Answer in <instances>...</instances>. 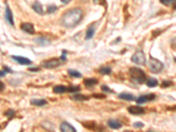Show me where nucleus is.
I'll return each instance as SVG.
<instances>
[{"mask_svg": "<svg viewBox=\"0 0 176 132\" xmlns=\"http://www.w3.org/2000/svg\"><path fill=\"white\" fill-rule=\"evenodd\" d=\"M133 125H134V127H135V128H137V129H140V128H143V127H144V123H143V122H135Z\"/></svg>", "mask_w": 176, "mask_h": 132, "instance_id": "29", "label": "nucleus"}, {"mask_svg": "<svg viewBox=\"0 0 176 132\" xmlns=\"http://www.w3.org/2000/svg\"><path fill=\"white\" fill-rule=\"evenodd\" d=\"M130 79L133 81H135L137 84H144L146 80V74L145 72L139 69V68H136V67H131L130 69Z\"/></svg>", "mask_w": 176, "mask_h": 132, "instance_id": "2", "label": "nucleus"}, {"mask_svg": "<svg viewBox=\"0 0 176 132\" xmlns=\"http://www.w3.org/2000/svg\"><path fill=\"white\" fill-rule=\"evenodd\" d=\"M5 74H6V71H5L4 70H0V78H2V77H4V76H5Z\"/></svg>", "mask_w": 176, "mask_h": 132, "instance_id": "36", "label": "nucleus"}, {"mask_svg": "<svg viewBox=\"0 0 176 132\" xmlns=\"http://www.w3.org/2000/svg\"><path fill=\"white\" fill-rule=\"evenodd\" d=\"M28 70H30V71H39V70H40V68H38V67L28 68Z\"/></svg>", "mask_w": 176, "mask_h": 132, "instance_id": "33", "label": "nucleus"}, {"mask_svg": "<svg viewBox=\"0 0 176 132\" xmlns=\"http://www.w3.org/2000/svg\"><path fill=\"white\" fill-rule=\"evenodd\" d=\"M60 59L57 58H53V59H49V60H46L44 62L41 63V66L43 68L46 69H55L56 67L60 65Z\"/></svg>", "mask_w": 176, "mask_h": 132, "instance_id": "5", "label": "nucleus"}, {"mask_svg": "<svg viewBox=\"0 0 176 132\" xmlns=\"http://www.w3.org/2000/svg\"><path fill=\"white\" fill-rule=\"evenodd\" d=\"M71 99L75 100H89V97L85 95H82V94H75L73 97H71Z\"/></svg>", "mask_w": 176, "mask_h": 132, "instance_id": "22", "label": "nucleus"}, {"mask_svg": "<svg viewBox=\"0 0 176 132\" xmlns=\"http://www.w3.org/2000/svg\"><path fill=\"white\" fill-rule=\"evenodd\" d=\"M82 18V11L79 8L69 10L61 19V24L65 27L70 28L79 23Z\"/></svg>", "mask_w": 176, "mask_h": 132, "instance_id": "1", "label": "nucleus"}, {"mask_svg": "<svg viewBox=\"0 0 176 132\" xmlns=\"http://www.w3.org/2000/svg\"><path fill=\"white\" fill-rule=\"evenodd\" d=\"M30 103L32 105L37 106H42L47 104V100H45L43 99H40V100H38V99H32L30 100Z\"/></svg>", "mask_w": 176, "mask_h": 132, "instance_id": "16", "label": "nucleus"}, {"mask_svg": "<svg viewBox=\"0 0 176 132\" xmlns=\"http://www.w3.org/2000/svg\"><path fill=\"white\" fill-rule=\"evenodd\" d=\"M53 92L55 93H64V92H67V86H64L62 85H57V86H54Z\"/></svg>", "mask_w": 176, "mask_h": 132, "instance_id": "17", "label": "nucleus"}, {"mask_svg": "<svg viewBox=\"0 0 176 132\" xmlns=\"http://www.w3.org/2000/svg\"><path fill=\"white\" fill-rule=\"evenodd\" d=\"M20 28L22 31L26 32L29 34H35V30H34V25L33 24H30V23H22L21 26H20Z\"/></svg>", "mask_w": 176, "mask_h": 132, "instance_id": "9", "label": "nucleus"}, {"mask_svg": "<svg viewBox=\"0 0 176 132\" xmlns=\"http://www.w3.org/2000/svg\"><path fill=\"white\" fill-rule=\"evenodd\" d=\"M68 73L69 75L71 77V78H76V79H79V78H82V74L78 71V70H68Z\"/></svg>", "mask_w": 176, "mask_h": 132, "instance_id": "21", "label": "nucleus"}, {"mask_svg": "<svg viewBox=\"0 0 176 132\" xmlns=\"http://www.w3.org/2000/svg\"><path fill=\"white\" fill-rule=\"evenodd\" d=\"M80 90V87L79 86H68L67 92H79Z\"/></svg>", "mask_w": 176, "mask_h": 132, "instance_id": "24", "label": "nucleus"}, {"mask_svg": "<svg viewBox=\"0 0 176 132\" xmlns=\"http://www.w3.org/2000/svg\"><path fill=\"white\" fill-rule=\"evenodd\" d=\"M95 34V28L94 26H91L86 31V34H85V40H90L94 37Z\"/></svg>", "mask_w": 176, "mask_h": 132, "instance_id": "18", "label": "nucleus"}, {"mask_svg": "<svg viewBox=\"0 0 176 132\" xmlns=\"http://www.w3.org/2000/svg\"><path fill=\"white\" fill-rule=\"evenodd\" d=\"M33 9L34 10V12L39 14H43V8H42V5L39 2H35L34 4H33Z\"/></svg>", "mask_w": 176, "mask_h": 132, "instance_id": "20", "label": "nucleus"}, {"mask_svg": "<svg viewBox=\"0 0 176 132\" xmlns=\"http://www.w3.org/2000/svg\"><path fill=\"white\" fill-rule=\"evenodd\" d=\"M12 58L15 60L17 63H19V64H22V65H29L32 64V61L30 59H28L27 57H24V56H13Z\"/></svg>", "mask_w": 176, "mask_h": 132, "instance_id": "8", "label": "nucleus"}, {"mask_svg": "<svg viewBox=\"0 0 176 132\" xmlns=\"http://www.w3.org/2000/svg\"><path fill=\"white\" fill-rule=\"evenodd\" d=\"M4 87H5L4 84L2 81H0V92H1V91H3V90L4 89Z\"/></svg>", "mask_w": 176, "mask_h": 132, "instance_id": "35", "label": "nucleus"}, {"mask_svg": "<svg viewBox=\"0 0 176 132\" xmlns=\"http://www.w3.org/2000/svg\"><path fill=\"white\" fill-rule=\"evenodd\" d=\"M3 68H4V70H5L6 72H9V73H12V72H13V70H12L11 69H9V68H8L7 66H4Z\"/></svg>", "mask_w": 176, "mask_h": 132, "instance_id": "34", "label": "nucleus"}, {"mask_svg": "<svg viewBox=\"0 0 176 132\" xmlns=\"http://www.w3.org/2000/svg\"><path fill=\"white\" fill-rule=\"evenodd\" d=\"M71 0H61V2L62 3H64V4H68V3H70Z\"/></svg>", "mask_w": 176, "mask_h": 132, "instance_id": "37", "label": "nucleus"}, {"mask_svg": "<svg viewBox=\"0 0 176 132\" xmlns=\"http://www.w3.org/2000/svg\"><path fill=\"white\" fill-rule=\"evenodd\" d=\"M118 98L121 100H128V101H132V100H136L135 96L130 92H122L118 95Z\"/></svg>", "mask_w": 176, "mask_h": 132, "instance_id": "13", "label": "nucleus"}, {"mask_svg": "<svg viewBox=\"0 0 176 132\" xmlns=\"http://www.w3.org/2000/svg\"><path fill=\"white\" fill-rule=\"evenodd\" d=\"M56 9H57V7H56L55 5H50V6H49V8H48V12L49 13H54V12H55Z\"/></svg>", "mask_w": 176, "mask_h": 132, "instance_id": "27", "label": "nucleus"}, {"mask_svg": "<svg viewBox=\"0 0 176 132\" xmlns=\"http://www.w3.org/2000/svg\"><path fill=\"white\" fill-rule=\"evenodd\" d=\"M60 130H61V131L63 132L76 131V129H75L72 125H70V123H68L66 122H64L61 123V125H60Z\"/></svg>", "mask_w": 176, "mask_h": 132, "instance_id": "11", "label": "nucleus"}, {"mask_svg": "<svg viewBox=\"0 0 176 132\" xmlns=\"http://www.w3.org/2000/svg\"><path fill=\"white\" fill-rule=\"evenodd\" d=\"M34 40V42L37 45H39L41 47H47V46L50 45V43H51L50 40H49L48 38H46V37H42V36L41 37H38V38H35Z\"/></svg>", "mask_w": 176, "mask_h": 132, "instance_id": "10", "label": "nucleus"}, {"mask_svg": "<svg viewBox=\"0 0 176 132\" xmlns=\"http://www.w3.org/2000/svg\"><path fill=\"white\" fill-rule=\"evenodd\" d=\"M101 90L102 91H104V92H111V93H113V91L109 88V86H105V85H103V86H101Z\"/></svg>", "mask_w": 176, "mask_h": 132, "instance_id": "25", "label": "nucleus"}, {"mask_svg": "<svg viewBox=\"0 0 176 132\" xmlns=\"http://www.w3.org/2000/svg\"><path fill=\"white\" fill-rule=\"evenodd\" d=\"M128 111L130 114L134 116H139L145 113V109L139 106H130L128 107Z\"/></svg>", "mask_w": 176, "mask_h": 132, "instance_id": "7", "label": "nucleus"}, {"mask_svg": "<svg viewBox=\"0 0 176 132\" xmlns=\"http://www.w3.org/2000/svg\"><path fill=\"white\" fill-rule=\"evenodd\" d=\"M145 83H146V86L148 87H155L159 84L158 80L156 79H154V78H150L147 80H145Z\"/></svg>", "mask_w": 176, "mask_h": 132, "instance_id": "19", "label": "nucleus"}, {"mask_svg": "<svg viewBox=\"0 0 176 132\" xmlns=\"http://www.w3.org/2000/svg\"><path fill=\"white\" fill-rule=\"evenodd\" d=\"M149 68L152 73H160L164 68V64L160 60L154 57H151L149 61Z\"/></svg>", "mask_w": 176, "mask_h": 132, "instance_id": "3", "label": "nucleus"}, {"mask_svg": "<svg viewBox=\"0 0 176 132\" xmlns=\"http://www.w3.org/2000/svg\"><path fill=\"white\" fill-rule=\"evenodd\" d=\"M108 125L113 130H119L122 127V123L115 119H109L108 121Z\"/></svg>", "mask_w": 176, "mask_h": 132, "instance_id": "12", "label": "nucleus"}, {"mask_svg": "<svg viewBox=\"0 0 176 132\" xmlns=\"http://www.w3.org/2000/svg\"><path fill=\"white\" fill-rule=\"evenodd\" d=\"M131 61L138 65H144L145 64V55L141 50L136 52L131 56Z\"/></svg>", "mask_w": 176, "mask_h": 132, "instance_id": "4", "label": "nucleus"}, {"mask_svg": "<svg viewBox=\"0 0 176 132\" xmlns=\"http://www.w3.org/2000/svg\"><path fill=\"white\" fill-rule=\"evenodd\" d=\"M154 99H155V94L154 93H150V94H146V95H141L140 97H138L136 99V103L137 104H144V103H146L147 101L153 100Z\"/></svg>", "mask_w": 176, "mask_h": 132, "instance_id": "6", "label": "nucleus"}, {"mask_svg": "<svg viewBox=\"0 0 176 132\" xmlns=\"http://www.w3.org/2000/svg\"><path fill=\"white\" fill-rule=\"evenodd\" d=\"M99 83V80L94 78H91V79H85L84 80V85L85 86V87H93L94 86L97 85Z\"/></svg>", "mask_w": 176, "mask_h": 132, "instance_id": "15", "label": "nucleus"}, {"mask_svg": "<svg viewBox=\"0 0 176 132\" xmlns=\"http://www.w3.org/2000/svg\"><path fill=\"white\" fill-rule=\"evenodd\" d=\"M99 71H100V73H101L103 75H109L112 72V70L110 67H101Z\"/></svg>", "mask_w": 176, "mask_h": 132, "instance_id": "23", "label": "nucleus"}, {"mask_svg": "<svg viewBox=\"0 0 176 132\" xmlns=\"http://www.w3.org/2000/svg\"><path fill=\"white\" fill-rule=\"evenodd\" d=\"M14 115V112L13 110H8V112L7 113H5V116H8L9 117H13Z\"/></svg>", "mask_w": 176, "mask_h": 132, "instance_id": "32", "label": "nucleus"}, {"mask_svg": "<svg viewBox=\"0 0 176 132\" xmlns=\"http://www.w3.org/2000/svg\"><path fill=\"white\" fill-rule=\"evenodd\" d=\"M172 84H173L172 81H163L161 86L162 87H168V86H172Z\"/></svg>", "mask_w": 176, "mask_h": 132, "instance_id": "26", "label": "nucleus"}, {"mask_svg": "<svg viewBox=\"0 0 176 132\" xmlns=\"http://www.w3.org/2000/svg\"><path fill=\"white\" fill-rule=\"evenodd\" d=\"M5 19H6V20L8 21V23H9L11 26H14L13 16L12 11L10 10V8H9L8 6H7L6 9H5Z\"/></svg>", "mask_w": 176, "mask_h": 132, "instance_id": "14", "label": "nucleus"}, {"mask_svg": "<svg viewBox=\"0 0 176 132\" xmlns=\"http://www.w3.org/2000/svg\"><path fill=\"white\" fill-rule=\"evenodd\" d=\"M160 3L165 4V5H169L170 4H172L173 2H175V0H160Z\"/></svg>", "mask_w": 176, "mask_h": 132, "instance_id": "28", "label": "nucleus"}, {"mask_svg": "<svg viewBox=\"0 0 176 132\" xmlns=\"http://www.w3.org/2000/svg\"><path fill=\"white\" fill-rule=\"evenodd\" d=\"M93 97H94V98H99V99H105V98H106V95H105V94L95 93V94H93Z\"/></svg>", "mask_w": 176, "mask_h": 132, "instance_id": "30", "label": "nucleus"}, {"mask_svg": "<svg viewBox=\"0 0 176 132\" xmlns=\"http://www.w3.org/2000/svg\"><path fill=\"white\" fill-rule=\"evenodd\" d=\"M66 55H67V51L66 50H63V54H62V56H61V57H60V60H62V61H66Z\"/></svg>", "mask_w": 176, "mask_h": 132, "instance_id": "31", "label": "nucleus"}]
</instances>
